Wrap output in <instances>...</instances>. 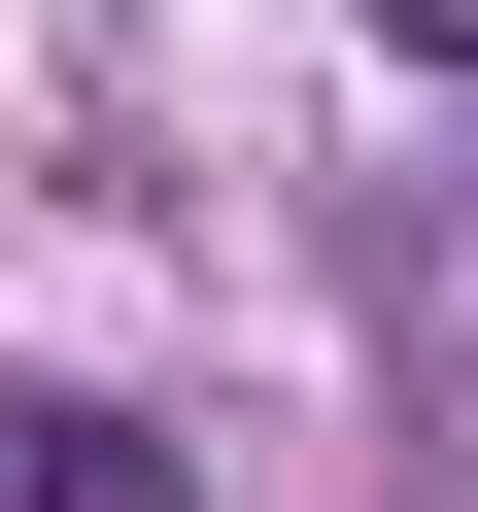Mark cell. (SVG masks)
I'll use <instances>...</instances> for the list:
<instances>
[{"instance_id":"cell-1","label":"cell","mask_w":478,"mask_h":512,"mask_svg":"<svg viewBox=\"0 0 478 512\" xmlns=\"http://www.w3.org/2000/svg\"><path fill=\"white\" fill-rule=\"evenodd\" d=\"M0 512H171V444H137V410H69V376H0Z\"/></svg>"},{"instance_id":"cell-2","label":"cell","mask_w":478,"mask_h":512,"mask_svg":"<svg viewBox=\"0 0 478 512\" xmlns=\"http://www.w3.org/2000/svg\"><path fill=\"white\" fill-rule=\"evenodd\" d=\"M410 35H478V0H410Z\"/></svg>"}]
</instances>
